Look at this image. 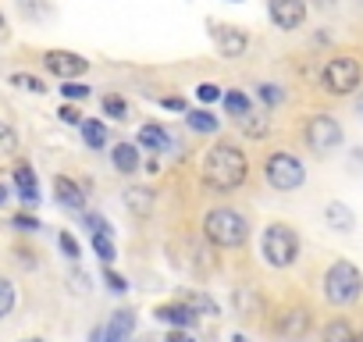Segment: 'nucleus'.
<instances>
[{
  "label": "nucleus",
  "mask_w": 363,
  "mask_h": 342,
  "mask_svg": "<svg viewBox=\"0 0 363 342\" xmlns=\"http://www.w3.org/2000/svg\"><path fill=\"white\" fill-rule=\"evenodd\" d=\"M246 171H250V160L239 146L232 143H214L203 157V182L218 193H228V189H239L246 182Z\"/></svg>",
  "instance_id": "obj_1"
},
{
  "label": "nucleus",
  "mask_w": 363,
  "mask_h": 342,
  "mask_svg": "<svg viewBox=\"0 0 363 342\" xmlns=\"http://www.w3.org/2000/svg\"><path fill=\"white\" fill-rule=\"evenodd\" d=\"M203 236L218 246V250H239L250 239V221L235 211V207H214L203 218Z\"/></svg>",
  "instance_id": "obj_2"
},
{
  "label": "nucleus",
  "mask_w": 363,
  "mask_h": 342,
  "mask_svg": "<svg viewBox=\"0 0 363 342\" xmlns=\"http://www.w3.org/2000/svg\"><path fill=\"white\" fill-rule=\"evenodd\" d=\"M324 296L335 307H349L363 296V275L359 267H352L349 260H335L324 275Z\"/></svg>",
  "instance_id": "obj_3"
},
{
  "label": "nucleus",
  "mask_w": 363,
  "mask_h": 342,
  "mask_svg": "<svg viewBox=\"0 0 363 342\" xmlns=\"http://www.w3.org/2000/svg\"><path fill=\"white\" fill-rule=\"evenodd\" d=\"M260 253H264V260L271 264V267H292L296 264V257H299V236L289 228V225H281V221H274V225H267L264 228V236H260Z\"/></svg>",
  "instance_id": "obj_4"
},
{
  "label": "nucleus",
  "mask_w": 363,
  "mask_h": 342,
  "mask_svg": "<svg viewBox=\"0 0 363 342\" xmlns=\"http://www.w3.org/2000/svg\"><path fill=\"white\" fill-rule=\"evenodd\" d=\"M264 179H267L271 189L292 193V189H299V186L306 182V167H303L299 157H292V153H285V150H274V153L264 160Z\"/></svg>",
  "instance_id": "obj_5"
},
{
  "label": "nucleus",
  "mask_w": 363,
  "mask_h": 342,
  "mask_svg": "<svg viewBox=\"0 0 363 342\" xmlns=\"http://www.w3.org/2000/svg\"><path fill=\"white\" fill-rule=\"evenodd\" d=\"M359 79H363V68H359L356 57H331V61L324 65V75H320L324 89L335 93V96L352 93V89L359 86Z\"/></svg>",
  "instance_id": "obj_6"
},
{
  "label": "nucleus",
  "mask_w": 363,
  "mask_h": 342,
  "mask_svg": "<svg viewBox=\"0 0 363 342\" xmlns=\"http://www.w3.org/2000/svg\"><path fill=\"white\" fill-rule=\"evenodd\" d=\"M306 143L317 150V153H328L342 143V125L331 118V114H313L306 121Z\"/></svg>",
  "instance_id": "obj_7"
},
{
  "label": "nucleus",
  "mask_w": 363,
  "mask_h": 342,
  "mask_svg": "<svg viewBox=\"0 0 363 342\" xmlns=\"http://www.w3.org/2000/svg\"><path fill=\"white\" fill-rule=\"evenodd\" d=\"M43 65H47V72L57 75V79H79V75H86V68H89V61H86L82 54H75V50H47V54H43Z\"/></svg>",
  "instance_id": "obj_8"
},
{
  "label": "nucleus",
  "mask_w": 363,
  "mask_h": 342,
  "mask_svg": "<svg viewBox=\"0 0 363 342\" xmlns=\"http://www.w3.org/2000/svg\"><path fill=\"white\" fill-rule=\"evenodd\" d=\"M267 15L278 29L292 33L306 22V0H267Z\"/></svg>",
  "instance_id": "obj_9"
},
{
  "label": "nucleus",
  "mask_w": 363,
  "mask_h": 342,
  "mask_svg": "<svg viewBox=\"0 0 363 342\" xmlns=\"http://www.w3.org/2000/svg\"><path fill=\"white\" fill-rule=\"evenodd\" d=\"M214 43H218L221 57H242L246 47H250V36L242 29H235V26H218L214 29Z\"/></svg>",
  "instance_id": "obj_10"
},
{
  "label": "nucleus",
  "mask_w": 363,
  "mask_h": 342,
  "mask_svg": "<svg viewBox=\"0 0 363 342\" xmlns=\"http://www.w3.org/2000/svg\"><path fill=\"white\" fill-rule=\"evenodd\" d=\"M132 328H135L132 310H118V314H111L107 328H100L93 338H96V342H125V338L132 335Z\"/></svg>",
  "instance_id": "obj_11"
},
{
  "label": "nucleus",
  "mask_w": 363,
  "mask_h": 342,
  "mask_svg": "<svg viewBox=\"0 0 363 342\" xmlns=\"http://www.w3.org/2000/svg\"><path fill=\"white\" fill-rule=\"evenodd\" d=\"M153 317L164 321V324H171V328H193L196 324V310L189 303H160L153 310Z\"/></svg>",
  "instance_id": "obj_12"
},
{
  "label": "nucleus",
  "mask_w": 363,
  "mask_h": 342,
  "mask_svg": "<svg viewBox=\"0 0 363 342\" xmlns=\"http://www.w3.org/2000/svg\"><path fill=\"white\" fill-rule=\"evenodd\" d=\"M310 324H313V317H310L306 307H292V310H285V314L278 317V331H281L285 338H303V335L310 331Z\"/></svg>",
  "instance_id": "obj_13"
},
{
  "label": "nucleus",
  "mask_w": 363,
  "mask_h": 342,
  "mask_svg": "<svg viewBox=\"0 0 363 342\" xmlns=\"http://www.w3.org/2000/svg\"><path fill=\"white\" fill-rule=\"evenodd\" d=\"M15 189H18V197L29 204V207H36L40 204V186H36V171L29 167V164H18L15 167Z\"/></svg>",
  "instance_id": "obj_14"
},
{
  "label": "nucleus",
  "mask_w": 363,
  "mask_h": 342,
  "mask_svg": "<svg viewBox=\"0 0 363 342\" xmlns=\"http://www.w3.org/2000/svg\"><path fill=\"white\" fill-rule=\"evenodd\" d=\"M54 193H57V200H61L65 207H72V211H82V207H86V189H82L79 182L65 179V175L54 179Z\"/></svg>",
  "instance_id": "obj_15"
},
{
  "label": "nucleus",
  "mask_w": 363,
  "mask_h": 342,
  "mask_svg": "<svg viewBox=\"0 0 363 342\" xmlns=\"http://www.w3.org/2000/svg\"><path fill=\"white\" fill-rule=\"evenodd\" d=\"M111 160H114V167L121 171V175H135L139 171V146L135 143H118L111 150Z\"/></svg>",
  "instance_id": "obj_16"
},
{
  "label": "nucleus",
  "mask_w": 363,
  "mask_h": 342,
  "mask_svg": "<svg viewBox=\"0 0 363 342\" xmlns=\"http://www.w3.org/2000/svg\"><path fill=\"white\" fill-rule=\"evenodd\" d=\"M167 143H171V136H167L160 125H153V121H150V125H143V128H139V146H143V150L160 153V150H167Z\"/></svg>",
  "instance_id": "obj_17"
},
{
  "label": "nucleus",
  "mask_w": 363,
  "mask_h": 342,
  "mask_svg": "<svg viewBox=\"0 0 363 342\" xmlns=\"http://www.w3.org/2000/svg\"><path fill=\"white\" fill-rule=\"evenodd\" d=\"M235 121H239V128H242L246 136H253V139H264V136H267V128H271V121H267V114H257L253 107H250L246 114H239Z\"/></svg>",
  "instance_id": "obj_18"
},
{
  "label": "nucleus",
  "mask_w": 363,
  "mask_h": 342,
  "mask_svg": "<svg viewBox=\"0 0 363 342\" xmlns=\"http://www.w3.org/2000/svg\"><path fill=\"white\" fill-rule=\"evenodd\" d=\"M79 132H82V143H86V146H93V150L107 146V125H104V121L82 118V121H79Z\"/></svg>",
  "instance_id": "obj_19"
},
{
  "label": "nucleus",
  "mask_w": 363,
  "mask_h": 342,
  "mask_svg": "<svg viewBox=\"0 0 363 342\" xmlns=\"http://www.w3.org/2000/svg\"><path fill=\"white\" fill-rule=\"evenodd\" d=\"M232 303H235V314H242V317L260 314V296H257L250 285H239V289H235V296H232Z\"/></svg>",
  "instance_id": "obj_20"
},
{
  "label": "nucleus",
  "mask_w": 363,
  "mask_h": 342,
  "mask_svg": "<svg viewBox=\"0 0 363 342\" xmlns=\"http://www.w3.org/2000/svg\"><path fill=\"white\" fill-rule=\"evenodd\" d=\"M324 218H328V225L335 228V232H352V211L345 207V204H328V211H324Z\"/></svg>",
  "instance_id": "obj_21"
},
{
  "label": "nucleus",
  "mask_w": 363,
  "mask_h": 342,
  "mask_svg": "<svg viewBox=\"0 0 363 342\" xmlns=\"http://www.w3.org/2000/svg\"><path fill=\"white\" fill-rule=\"evenodd\" d=\"M125 207L132 211V214H150L153 211V193L150 189H125Z\"/></svg>",
  "instance_id": "obj_22"
},
{
  "label": "nucleus",
  "mask_w": 363,
  "mask_h": 342,
  "mask_svg": "<svg viewBox=\"0 0 363 342\" xmlns=\"http://www.w3.org/2000/svg\"><path fill=\"white\" fill-rule=\"evenodd\" d=\"M186 121H189V128H193V132H200V136H211V132H218V128H221V121H218L211 111H189V114H186Z\"/></svg>",
  "instance_id": "obj_23"
},
{
  "label": "nucleus",
  "mask_w": 363,
  "mask_h": 342,
  "mask_svg": "<svg viewBox=\"0 0 363 342\" xmlns=\"http://www.w3.org/2000/svg\"><path fill=\"white\" fill-rule=\"evenodd\" d=\"M324 342H359V335L352 331L349 321H331L324 328Z\"/></svg>",
  "instance_id": "obj_24"
},
{
  "label": "nucleus",
  "mask_w": 363,
  "mask_h": 342,
  "mask_svg": "<svg viewBox=\"0 0 363 342\" xmlns=\"http://www.w3.org/2000/svg\"><path fill=\"white\" fill-rule=\"evenodd\" d=\"M221 100H225V111H228V114H235V118H239V114H246V111L253 107V100H250L246 93H239V89L221 93Z\"/></svg>",
  "instance_id": "obj_25"
},
{
  "label": "nucleus",
  "mask_w": 363,
  "mask_h": 342,
  "mask_svg": "<svg viewBox=\"0 0 363 342\" xmlns=\"http://www.w3.org/2000/svg\"><path fill=\"white\" fill-rule=\"evenodd\" d=\"M18 153V132L8 125V121H0V160Z\"/></svg>",
  "instance_id": "obj_26"
},
{
  "label": "nucleus",
  "mask_w": 363,
  "mask_h": 342,
  "mask_svg": "<svg viewBox=\"0 0 363 342\" xmlns=\"http://www.w3.org/2000/svg\"><path fill=\"white\" fill-rule=\"evenodd\" d=\"M11 310H15V285H11V278L0 275V321H4Z\"/></svg>",
  "instance_id": "obj_27"
},
{
  "label": "nucleus",
  "mask_w": 363,
  "mask_h": 342,
  "mask_svg": "<svg viewBox=\"0 0 363 342\" xmlns=\"http://www.w3.org/2000/svg\"><path fill=\"white\" fill-rule=\"evenodd\" d=\"M93 250H96L100 260H114L118 257V250H114V243H111L107 232H93Z\"/></svg>",
  "instance_id": "obj_28"
},
{
  "label": "nucleus",
  "mask_w": 363,
  "mask_h": 342,
  "mask_svg": "<svg viewBox=\"0 0 363 342\" xmlns=\"http://www.w3.org/2000/svg\"><path fill=\"white\" fill-rule=\"evenodd\" d=\"M104 111H107L111 118H118V121H121V118H128V104H125L118 93H107V96H104Z\"/></svg>",
  "instance_id": "obj_29"
},
{
  "label": "nucleus",
  "mask_w": 363,
  "mask_h": 342,
  "mask_svg": "<svg viewBox=\"0 0 363 342\" xmlns=\"http://www.w3.org/2000/svg\"><path fill=\"white\" fill-rule=\"evenodd\" d=\"M11 82H15L18 89H29V93H43V89H47L36 75H22V72H18V75H11Z\"/></svg>",
  "instance_id": "obj_30"
},
{
  "label": "nucleus",
  "mask_w": 363,
  "mask_h": 342,
  "mask_svg": "<svg viewBox=\"0 0 363 342\" xmlns=\"http://www.w3.org/2000/svg\"><path fill=\"white\" fill-rule=\"evenodd\" d=\"M61 93H65V100H86V96H89V86H82V82L68 79V82L61 86Z\"/></svg>",
  "instance_id": "obj_31"
},
{
  "label": "nucleus",
  "mask_w": 363,
  "mask_h": 342,
  "mask_svg": "<svg viewBox=\"0 0 363 342\" xmlns=\"http://www.w3.org/2000/svg\"><path fill=\"white\" fill-rule=\"evenodd\" d=\"M260 100H264L267 107H274V104H281V100H285V93H281L274 82H264V86H260Z\"/></svg>",
  "instance_id": "obj_32"
},
{
  "label": "nucleus",
  "mask_w": 363,
  "mask_h": 342,
  "mask_svg": "<svg viewBox=\"0 0 363 342\" xmlns=\"http://www.w3.org/2000/svg\"><path fill=\"white\" fill-rule=\"evenodd\" d=\"M186 303H189L193 310H203V314H218V303H214V299H207L203 292H193V296H189Z\"/></svg>",
  "instance_id": "obj_33"
},
{
  "label": "nucleus",
  "mask_w": 363,
  "mask_h": 342,
  "mask_svg": "<svg viewBox=\"0 0 363 342\" xmlns=\"http://www.w3.org/2000/svg\"><path fill=\"white\" fill-rule=\"evenodd\" d=\"M196 96H200L203 104H214V100H221V89H218V82H203V86L196 89Z\"/></svg>",
  "instance_id": "obj_34"
},
{
  "label": "nucleus",
  "mask_w": 363,
  "mask_h": 342,
  "mask_svg": "<svg viewBox=\"0 0 363 342\" xmlns=\"http://www.w3.org/2000/svg\"><path fill=\"white\" fill-rule=\"evenodd\" d=\"M57 243H61V250H65V257H72V260H75V257H82V250H79V243H75V239H72L68 232H61V236H57Z\"/></svg>",
  "instance_id": "obj_35"
},
{
  "label": "nucleus",
  "mask_w": 363,
  "mask_h": 342,
  "mask_svg": "<svg viewBox=\"0 0 363 342\" xmlns=\"http://www.w3.org/2000/svg\"><path fill=\"white\" fill-rule=\"evenodd\" d=\"M104 282H107V289H111V292H125V289H128V282H125L121 275H114L111 267L104 271Z\"/></svg>",
  "instance_id": "obj_36"
},
{
  "label": "nucleus",
  "mask_w": 363,
  "mask_h": 342,
  "mask_svg": "<svg viewBox=\"0 0 363 342\" xmlns=\"http://www.w3.org/2000/svg\"><path fill=\"white\" fill-rule=\"evenodd\" d=\"M15 228H22V232H36L40 221H36L33 214H15Z\"/></svg>",
  "instance_id": "obj_37"
},
{
  "label": "nucleus",
  "mask_w": 363,
  "mask_h": 342,
  "mask_svg": "<svg viewBox=\"0 0 363 342\" xmlns=\"http://www.w3.org/2000/svg\"><path fill=\"white\" fill-rule=\"evenodd\" d=\"M57 114H61V121H68V125H79V121H82V114H79V107H72V104H65V107H61Z\"/></svg>",
  "instance_id": "obj_38"
},
{
  "label": "nucleus",
  "mask_w": 363,
  "mask_h": 342,
  "mask_svg": "<svg viewBox=\"0 0 363 342\" xmlns=\"http://www.w3.org/2000/svg\"><path fill=\"white\" fill-rule=\"evenodd\" d=\"M160 107H164V111H189V104L182 100V96H164Z\"/></svg>",
  "instance_id": "obj_39"
},
{
  "label": "nucleus",
  "mask_w": 363,
  "mask_h": 342,
  "mask_svg": "<svg viewBox=\"0 0 363 342\" xmlns=\"http://www.w3.org/2000/svg\"><path fill=\"white\" fill-rule=\"evenodd\" d=\"M164 342H196V338H193L186 328H174V331H167V338H164Z\"/></svg>",
  "instance_id": "obj_40"
},
{
  "label": "nucleus",
  "mask_w": 363,
  "mask_h": 342,
  "mask_svg": "<svg viewBox=\"0 0 363 342\" xmlns=\"http://www.w3.org/2000/svg\"><path fill=\"white\" fill-rule=\"evenodd\" d=\"M86 225H89L93 232H107V221H104V218H96V214H89V218H86Z\"/></svg>",
  "instance_id": "obj_41"
},
{
  "label": "nucleus",
  "mask_w": 363,
  "mask_h": 342,
  "mask_svg": "<svg viewBox=\"0 0 363 342\" xmlns=\"http://www.w3.org/2000/svg\"><path fill=\"white\" fill-rule=\"evenodd\" d=\"M0 204H8V186H0Z\"/></svg>",
  "instance_id": "obj_42"
},
{
  "label": "nucleus",
  "mask_w": 363,
  "mask_h": 342,
  "mask_svg": "<svg viewBox=\"0 0 363 342\" xmlns=\"http://www.w3.org/2000/svg\"><path fill=\"white\" fill-rule=\"evenodd\" d=\"M232 342H246V338H242V335H235V338H232Z\"/></svg>",
  "instance_id": "obj_43"
},
{
  "label": "nucleus",
  "mask_w": 363,
  "mask_h": 342,
  "mask_svg": "<svg viewBox=\"0 0 363 342\" xmlns=\"http://www.w3.org/2000/svg\"><path fill=\"white\" fill-rule=\"evenodd\" d=\"M26 342H43V338H26Z\"/></svg>",
  "instance_id": "obj_44"
},
{
  "label": "nucleus",
  "mask_w": 363,
  "mask_h": 342,
  "mask_svg": "<svg viewBox=\"0 0 363 342\" xmlns=\"http://www.w3.org/2000/svg\"><path fill=\"white\" fill-rule=\"evenodd\" d=\"M0 29H4V15H0Z\"/></svg>",
  "instance_id": "obj_45"
},
{
  "label": "nucleus",
  "mask_w": 363,
  "mask_h": 342,
  "mask_svg": "<svg viewBox=\"0 0 363 342\" xmlns=\"http://www.w3.org/2000/svg\"><path fill=\"white\" fill-rule=\"evenodd\" d=\"M235 4H239V0H235Z\"/></svg>",
  "instance_id": "obj_46"
}]
</instances>
